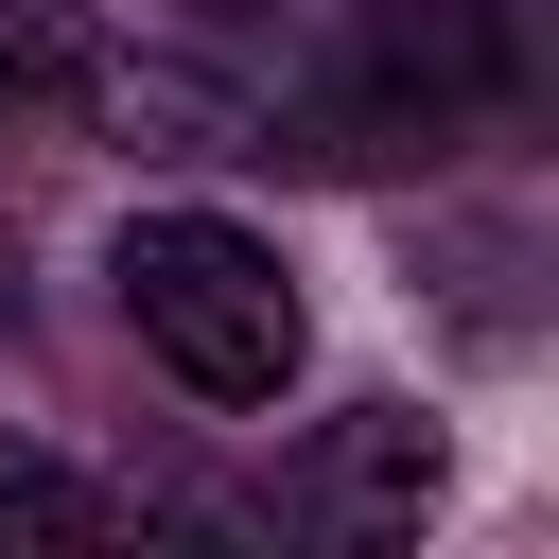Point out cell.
<instances>
[{
  "label": "cell",
  "mask_w": 559,
  "mask_h": 559,
  "mask_svg": "<svg viewBox=\"0 0 559 559\" xmlns=\"http://www.w3.org/2000/svg\"><path fill=\"white\" fill-rule=\"evenodd\" d=\"M524 105V0H349V35L297 70V157L384 175V157H454L472 122Z\"/></svg>",
  "instance_id": "cell-1"
},
{
  "label": "cell",
  "mask_w": 559,
  "mask_h": 559,
  "mask_svg": "<svg viewBox=\"0 0 559 559\" xmlns=\"http://www.w3.org/2000/svg\"><path fill=\"white\" fill-rule=\"evenodd\" d=\"M419 507H437V437H419L402 402H367V419H349V454H332V489H314V524H349V542H367V524H419Z\"/></svg>",
  "instance_id": "cell-3"
},
{
  "label": "cell",
  "mask_w": 559,
  "mask_h": 559,
  "mask_svg": "<svg viewBox=\"0 0 559 559\" xmlns=\"http://www.w3.org/2000/svg\"><path fill=\"white\" fill-rule=\"evenodd\" d=\"M0 70H17L35 105H87V87H105V17H87V0H0Z\"/></svg>",
  "instance_id": "cell-4"
},
{
  "label": "cell",
  "mask_w": 559,
  "mask_h": 559,
  "mask_svg": "<svg viewBox=\"0 0 559 559\" xmlns=\"http://www.w3.org/2000/svg\"><path fill=\"white\" fill-rule=\"evenodd\" d=\"M105 280H122L140 349H157L192 402H280V384H297V349H314V314H297V280H280V245H262L245 210H140V227L105 245Z\"/></svg>",
  "instance_id": "cell-2"
}]
</instances>
